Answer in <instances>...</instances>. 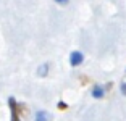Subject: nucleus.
I'll return each instance as SVG.
<instances>
[{"mask_svg": "<svg viewBox=\"0 0 126 121\" xmlns=\"http://www.w3.org/2000/svg\"><path fill=\"white\" fill-rule=\"evenodd\" d=\"M120 92L126 97V70H125V74L121 77V82H120Z\"/></svg>", "mask_w": 126, "mask_h": 121, "instance_id": "obj_6", "label": "nucleus"}, {"mask_svg": "<svg viewBox=\"0 0 126 121\" xmlns=\"http://www.w3.org/2000/svg\"><path fill=\"white\" fill-rule=\"evenodd\" d=\"M47 73H48V63H42V65L37 68V74L44 77V76H47Z\"/></svg>", "mask_w": 126, "mask_h": 121, "instance_id": "obj_5", "label": "nucleus"}, {"mask_svg": "<svg viewBox=\"0 0 126 121\" xmlns=\"http://www.w3.org/2000/svg\"><path fill=\"white\" fill-rule=\"evenodd\" d=\"M34 121H52V116H50V113L45 110H39L36 113V116H34Z\"/></svg>", "mask_w": 126, "mask_h": 121, "instance_id": "obj_4", "label": "nucleus"}, {"mask_svg": "<svg viewBox=\"0 0 126 121\" xmlns=\"http://www.w3.org/2000/svg\"><path fill=\"white\" fill-rule=\"evenodd\" d=\"M105 92H107V89H105L102 84H94L92 89H91V95H92V99L100 100V99L105 97Z\"/></svg>", "mask_w": 126, "mask_h": 121, "instance_id": "obj_3", "label": "nucleus"}, {"mask_svg": "<svg viewBox=\"0 0 126 121\" xmlns=\"http://www.w3.org/2000/svg\"><path fill=\"white\" fill-rule=\"evenodd\" d=\"M68 108V103L65 102H58V110H66Z\"/></svg>", "mask_w": 126, "mask_h": 121, "instance_id": "obj_7", "label": "nucleus"}, {"mask_svg": "<svg viewBox=\"0 0 126 121\" xmlns=\"http://www.w3.org/2000/svg\"><path fill=\"white\" fill-rule=\"evenodd\" d=\"M55 3H58V5H68V2L70 0H53Z\"/></svg>", "mask_w": 126, "mask_h": 121, "instance_id": "obj_8", "label": "nucleus"}, {"mask_svg": "<svg viewBox=\"0 0 126 121\" xmlns=\"http://www.w3.org/2000/svg\"><path fill=\"white\" fill-rule=\"evenodd\" d=\"M8 108L11 111V120L10 121H23V116L28 115L26 103H21L18 100H15V97H8Z\"/></svg>", "mask_w": 126, "mask_h": 121, "instance_id": "obj_1", "label": "nucleus"}, {"mask_svg": "<svg viewBox=\"0 0 126 121\" xmlns=\"http://www.w3.org/2000/svg\"><path fill=\"white\" fill-rule=\"evenodd\" d=\"M82 61H84V55H82V52H79V50H73V52L70 53V65L73 66V68L79 66Z\"/></svg>", "mask_w": 126, "mask_h": 121, "instance_id": "obj_2", "label": "nucleus"}]
</instances>
